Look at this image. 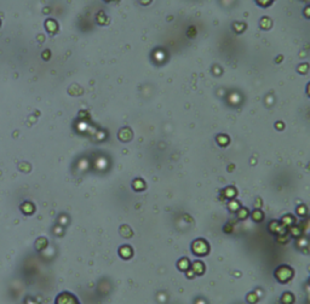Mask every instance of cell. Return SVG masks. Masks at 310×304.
I'll list each match as a JSON object with an SVG mask.
<instances>
[{"label": "cell", "instance_id": "cell-1", "mask_svg": "<svg viewBox=\"0 0 310 304\" xmlns=\"http://www.w3.org/2000/svg\"><path fill=\"white\" fill-rule=\"evenodd\" d=\"M56 304H79V303H78V301L75 299L74 296H71V293L64 292V293H62V294H59L57 297Z\"/></svg>", "mask_w": 310, "mask_h": 304}]
</instances>
